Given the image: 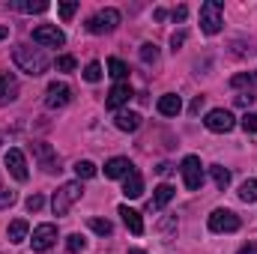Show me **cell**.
<instances>
[{"label": "cell", "mask_w": 257, "mask_h": 254, "mask_svg": "<svg viewBox=\"0 0 257 254\" xmlns=\"http://www.w3.org/2000/svg\"><path fill=\"white\" fill-rule=\"evenodd\" d=\"M12 60H15V66H18L21 72H27V75H33V78L48 69V57L42 54V48H30V45H15Z\"/></svg>", "instance_id": "obj_1"}, {"label": "cell", "mask_w": 257, "mask_h": 254, "mask_svg": "<svg viewBox=\"0 0 257 254\" xmlns=\"http://www.w3.org/2000/svg\"><path fill=\"white\" fill-rule=\"evenodd\" d=\"M224 24V3L221 0H206L200 6V30L206 36H215Z\"/></svg>", "instance_id": "obj_2"}, {"label": "cell", "mask_w": 257, "mask_h": 254, "mask_svg": "<svg viewBox=\"0 0 257 254\" xmlns=\"http://www.w3.org/2000/svg\"><path fill=\"white\" fill-rule=\"evenodd\" d=\"M81 194H84L81 183H66V186H60V191H57V194H54V200H51L54 215H66V212L72 209V203H75V200H81Z\"/></svg>", "instance_id": "obj_3"}, {"label": "cell", "mask_w": 257, "mask_h": 254, "mask_svg": "<svg viewBox=\"0 0 257 254\" xmlns=\"http://www.w3.org/2000/svg\"><path fill=\"white\" fill-rule=\"evenodd\" d=\"M180 174H183V183H186L189 191H197L200 186H203V165H200L197 156H186V159H183Z\"/></svg>", "instance_id": "obj_4"}, {"label": "cell", "mask_w": 257, "mask_h": 254, "mask_svg": "<svg viewBox=\"0 0 257 254\" xmlns=\"http://www.w3.org/2000/svg\"><path fill=\"white\" fill-rule=\"evenodd\" d=\"M117 24H120V12L117 9H99L90 21H87V30L90 33H111V30H117Z\"/></svg>", "instance_id": "obj_5"}, {"label": "cell", "mask_w": 257, "mask_h": 254, "mask_svg": "<svg viewBox=\"0 0 257 254\" xmlns=\"http://www.w3.org/2000/svg\"><path fill=\"white\" fill-rule=\"evenodd\" d=\"M209 230L212 233H236L239 230V215L230 209H215L209 215Z\"/></svg>", "instance_id": "obj_6"}, {"label": "cell", "mask_w": 257, "mask_h": 254, "mask_svg": "<svg viewBox=\"0 0 257 254\" xmlns=\"http://www.w3.org/2000/svg\"><path fill=\"white\" fill-rule=\"evenodd\" d=\"M203 126L209 129V132H215V135H224V132H230V129L236 126V120H233L230 111H224V108H212V111L206 114Z\"/></svg>", "instance_id": "obj_7"}, {"label": "cell", "mask_w": 257, "mask_h": 254, "mask_svg": "<svg viewBox=\"0 0 257 254\" xmlns=\"http://www.w3.org/2000/svg\"><path fill=\"white\" fill-rule=\"evenodd\" d=\"M33 42L36 45H48V48H60L66 42V36H63V30L54 27V24H39L33 30Z\"/></svg>", "instance_id": "obj_8"}, {"label": "cell", "mask_w": 257, "mask_h": 254, "mask_svg": "<svg viewBox=\"0 0 257 254\" xmlns=\"http://www.w3.org/2000/svg\"><path fill=\"white\" fill-rule=\"evenodd\" d=\"M3 162H6V171H9L18 183H27L30 171H27V162H24V153H21V150H9V153L3 156Z\"/></svg>", "instance_id": "obj_9"}, {"label": "cell", "mask_w": 257, "mask_h": 254, "mask_svg": "<svg viewBox=\"0 0 257 254\" xmlns=\"http://www.w3.org/2000/svg\"><path fill=\"white\" fill-rule=\"evenodd\" d=\"M69 99H72L69 84H63V81L48 84V93H45V105H48V108H66V105H69Z\"/></svg>", "instance_id": "obj_10"}, {"label": "cell", "mask_w": 257, "mask_h": 254, "mask_svg": "<svg viewBox=\"0 0 257 254\" xmlns=\"http://www.w3.org/2000/svg\"><path fill=\"white\" fill-rule=\"evenodd\" d=\"M33 251H48L54 242H57V227L54 224H39L36 230H33Z\"/></svg>", "instance_id": "obj_11"}, {"label": "cell", "mask_w": 257, "mask_h": 254, "mask_svg": "<svg viewBox=\"0 0 257 254\" xmlns=\"http://www.w3.org/2000/svg\"><path fill=\"white\" fill-rule=\"evenodd\" d=\"M132 171H135V165H132L128 159H123V156L105 162V177H108V180H126Z\"/></svg>", "instance_id": "obj_12"}, {"label": "cell", "mask_w": 257, "mask_h": 254, "mask_svg": "<svg viewBox=\"0 0 257 254\" xmlns=\"http://www.w3.org/2000/svg\"><path fill=\"white\" fill-rule=\"evenodd\" d=\"M18 99V78L12 72H0V105Z\"/></svg>", "instance_id": "obj_13"}, {"label": "cell", "mask_w": 257, "mask_h": 254, "mask_svg": "<svg viewBox=\"0 0 257 254\" xmlns=\"http://www.w3.org/2000/svg\"><path fill=\"white\" fill-rule=\"evenodd\" d=\"M33 156L42 162V168H45V171H60V168H57V153L51 150V144H45V141L33 144Z\"/></svg>", "instance_id": "obj_14"}, {"label": "cell", "mask_w": 257, "mask_h": 254, "mask_svg": "<svg viewBox=\"0 0 257 254\" xmlns=\"http://www.w3.org/2000/svg\"><path fill=\"white\" fill-rule=\"evenodd\" d=\"M132 96H135V93H132V87H128L126 81H123V84H114L111 93H108V99H105V105H108V108H123V105H128Z\"/></svg>", "instance_id": "obj_15"}, {"label": "cell", "mask_w": 257, "mask_h": 254, "mask_svg": "<svg viewBox=\"0 0 257 254\" xmlns=\"http://www.w3.org/2000/svg\"><path fill=\"white\" fill-rule=\"evenodd\" d=\"M183 111V99L177 96V93H165L162 99H159V114H165V117H177Z\"/></svg>", "instance_id": "obj_16"}, {"label": "cell", "mask_w": 257, "mask_h": 254, "mask_svg": "<svg viewBox=\"0 0 257 254\" xmlns=\"http://www.w3.org/2000/svg\"><path fill=\"white\" fill-rule=\"evenodd\" d=\"M174 200V186H168V183H162L159 189L153 191V200H150V209L153 212H159V209H165L168 203Z\"/></svg>", "instance_id": "obj_17"}, {"label": "cell", "mask_w": 257, "mask_h": 254, "mask_svg": "<svg viewBox=\"0 0 257 254\" xmlns=\"http://www.w3.org/2000/svg\"><path fill=\"white\" fill-rule=\"evenodd\" d=\"M120 215H123L126 227L135 233V236H141V233H144V221H141V212H138V209H128L126 203H123V206H120Z\"/></svg>", "instance_id": "obj_18"}, {"label": "cell", "mask_w": 257, "mask_h": 254, "mask_svg": "<svg viewBox=\"0 0 257 254\" xmlns=\"http://www.w3.org/2000/svg\"><path fill=\"white\" fill-rule=\"evenodd\" d=\"M123 194H126V197H132V200L144 194V180H141V174H138V171H132L126 180H123Z\"/></svg>", "instance_id": "obj_19"}, {"label": "cell", "mask_w": 257, "mask_h": 254, "mask_svg": "<svg viewBox=\"0 0 257 254\" xmlns=\"http://www.w3.org/2000/svg\"><path fill=\"white\" fill-rule=\"evenodd\" d=\"M117 129H120V132H138V129H141V114H135V111H120V114H117Z\"/></svg>", "instance_id": "obj_20"}, {"label": "cell", "mask_w": 257, "mask_h": 254, "mask_svg": "<svg viewBox=\"0 0 257 254\" xmlns=\"http://www.w3.org/2000/svg\"><path fill=\"white\" fill-rule=\"evenodd\" d=\"M209 177H212V183H215V189H227L230 186V171L227 168H221V165H212L209 168Z\"/></svg>", "instance_id": "obj_21"}, {"label": "cell", "mask_w": 257, "mask_h": 254, "mask_svg": "<svg viewBox=\"0 0 257 254\" xmlns=\"http://www.w3.org/2000/svg\"><path fill=\"white\" fill-rule=\"evenodd\" d=\"M27 230H30L27 221H24V218H15V221L9 224V242H24V239H27Z\"/></svg>", "instance_id": "obj_22"}, {"label": "cell", "mask_w": 257, "mask_h": 254, "mask_svg": "<svg viewBox=\"0 0 257 254\" xmlns=\"http://www.w3.org/2000/svg\"><path fill=\"white\" fill-rule=\"evenodd\" d=\"M108 72L117 78V84H123V81L128 78V66L123 63L120 57H111V60H108Z\"/></svg>", "instance_id": "obj_23"}, {"label": "cell", "mask_w": 257, "mask_h": 254, "mask_svg": "<svg viewBox=\"0 0 257 254\" xmlns=\"http://www.w3.org/2000/svg\"><path fill=\"white\" fill-rule=\"evenodd\" d=\"M12 9H18V12H27V15H33V12H48V3L45 0H39V3H27V0H18V3H9Z\"/></svg>", "instance_id": "obj_24"}, {"label": "cell", "mask_w": 257, "mask_h": 254, "mask_svg": "<svg viewBox=\"0 0 257 254\" xmlns=\"http://www.w3.org/2000/svg\"><path fill=\"white\" fill-rule=\"evenodd\" d=\"M239 200H245V203H257V180H245V183L239 186Z\"/></svg>", "instance_id": "obj_25"}, {"label": "cell", "mask_w": 257, "mask_h": 254, "mask_svg": "<svg viewBox=\"0 0 257 254\" xmlns=\"http://www.w3.org/2000/svg\"><path fill=\"white\" fill-rule=\"evenodd\" d=\"M230 87H236V90H239V87H257V72H248V75H245V72H242V75H233V78H230Z\"/></svg>", "instance_id": "obj_26"}, {"label": "cell", "mask_w": 257, "mask_h": 254, "mask_svg": "<svg viewBox=\"0 0 257 254\" xmlns=\"http://www.w3.org/2000/svg\"><path fill=\"white\" fill-rule=\"evenodd\" d=\"M87 248V239L81 236V233H72V236H66V251L69 254H78Z\"/></svg>", "instance_id": "obj_27"}, {"label": "cell", "mask_w": 257, "mask_h": 254, "mask_svg": "<svg viewBox=\"0 0 257 254\" xmlns=\"http://www.w3.org/2000/svg\"><path fill=\"white\" fill-rule=\"evenodd\" d=\"M75 174H78V180H93L99 171H96L93 162H78V165H75Z\"/></svg>", "instance_id": "obj_28"}, {"label": "cell", "mask_w": 257, "mask_h": 254, "mask_svg": "<svg viewBox=\"0 0 257 254\" xmlns=\"http://www.w3.org/2000/svg\"><path fill=\"white\" fill-rule=\"evenodd\" d=\"M90 227H93L99 236H111V233H114V227H111L108 218H90Z\"/></svg>", "instance_id": "obj_29"}, {"label": "cell", "mask_w": 257, "mask_h": 254, "mask_svg": "<svg viewBox=\"0 0 257 254\" xmlns=\"http://www.w3.org/2000/svg\"><path fill=\"white\" fill-rule=\"evenodd\" d=\"M141 60H144L147 66H150V63H156V60H159V48H156L153 42H147V45H141Z\"/></svg>", "instance_id": "obj_30"}, {"label": "cell", "mask_w": 257, "mask_h": 254, "mask_svg": "<svg viewBox=\"0 0 257 254\" xmlns=\"http://www.w3.org/2000/svg\"><path fill=\"white\" fill-rule=\"evenodd\" d=\"M84 81H90V84L102 81V66L99 63H87V69H84Z\"/></svg>", "instance_id": "obj_31"}, {"label": "cell", "mask_w": 257, "mask_h": 254, "mask_svg": "<svg viewBox=\"0 0 257 254\" xmlns=\"http://www.w3.org/2000/svg\"><path fill=\"white\" fill-rule=\"evenodd\" d=\"M57 9H60V18H63V21H72V15L78 12V3H75V0H66V3H60Z\"/></svg>", "instance_id": "obj_32"}, {"label": "cell", "mask_w": 257, "mask_h": 254, "mask_svg": "<svg viewBox=\"0 0 257 254\" xmlns=\"http://www.w3.org/2000/svg\"><path fill=\"white\" fill-rule=\"evenodd\" d=\"M242 129H245V135H257V114H245L242 117Z\"/></svg>", "instance_id": "obj_33"}, {"label": "cell", "mask_w": 257, "mask_h": 254, "mask_svg": "<svg viewBox=\"0 0 257 254\" xmlns=\"http://www.w3.org/2000/svg\"><path fill=\"white\" fill-rule=\"evenodd\" d=\"M57 69H60V72H72V69H75V57H72V54L57 57Z\"/></svg>", "instance_id": "obj_34"}, {"label": "cell", "mask_w": 257, "mask_h": 254, "mask_svg": "<svg viewBox=\"0 0 257 254\" xmlns=\"http://www.w3.org/2000/svg\"><path fill=\"white\" fill-rule=\"evenodd\" d=\"M12 203H15V191L0 189V209H6V206H12Z\"/></svg>", "instance_id": "obj_35"}, {"label": "cell", "mask_w": 257, "mask_h": 254, "mask_svg": "<svg viewBox=\"0 0 257 254\" xmlns=\"http://www.w3.org/2000/svg\"><path fill=\"white\" fill-rule=\"evenodd\" d=\"M42 203H45V200H42V194H30V197H27V209H30V212H39V209H42Z\"/></svg>", "instance_id": "obj_36"}, {"label": "cell", "mask_w": 257, "mask_h": 254, "mask_svg": "<svg viewBox=\"0 0 257 254\" xmlns=\"http://www.w3.org/2000/svg\"><path fill=\"white\" fill-rule=\"evenodd\" d=\"M171 15H174V21H186V15H189V9H186V6H177V9H174Z\"/></svg>", "instance_id": "obj_37"}, {"label": "cell", "mask_w": 257, "mask_h": 254, "mask_svg": "<svg viewBox=\"0 0 257 254\" xmlns=\"http://www.w3.org/2000/svg\"><path fill=\"white\" fill-rule=\"evenodd\" d=\"M183 42H186V33H174V36H171V45H174V51H177Z\"/></svg>", "instance_id": "obj_38"}, {"label": "cell", "mask_w": 257, "mask_h": 254, "mask_svg": "<svg viewBox=\"0 0 257 254\" xmlns=\"http://www.w3.org/2000/svg\"><path fill=\"white\" fill-rule=\"evenodd\" d=\"M236 254H257V245H254V242H248V245H242Z\"/></svg>", "instance_id": "obj_39"}, {"label": "cell", "mask_w": 257, "mask_h": 254, "mask_svg": "<svg viewBox=\"0 0 257 254\" xmlns=\"http://www.w3.org/2000/svg\"><path fill=\"white\" fill-rule=\"evenodd\" d=\"M200 108H203V96H197L192 102V114H200Z\"/></svg>", "instance_id": "obj_40"}, {"label": "cell", "mask_w": 257, "mask_h": 254, "mask_svg": "<svg viewBox=\"0 0 257 254\" xmlns=\"http://www.w3.org/2000/svg\"><path fill=\"white\" fill-rule=\"evenodd\" d=\"M254 99H257V96H236V102H239V105H251Z\"/></svg>", "instance_id": "obj_41"}, {"label": "cell", "mask_w": 257, "mask_h": 254, "mask_svg": "<svg viewBox=\"0 0 257 254\" xmlns=\"http://www.w3.org/2000/svg\"><path fill=\"white\" fill-rule=\"evenodd\" d=\"M171 171H174V168H171V165H168V162H165V165H159V174H162V177H168V174H171Z\"/></svg>", "instance_id": "obj_42"}, {"label": "cell", "mask_w": 257, "mask_h": 254, "mask_svg": "<svg viewBox=\"0 0 257 254\" xmlns=\"http://www.w3.org/2000/svg\"><path fill=\"white\" fill-rule=\"evenodd\" d=\"M6 36H9V27H0V42H3Z\"/></svg>", "instance_id": "obj_43"}, {"label": "cell", "mask_w": 257, "mask_h": 254, "mask_svg": "<svg viewBox=\"0 0 257 254\" xmlns=\"http://www.w3.org/2000/svg\"><path fill=\"white\" fill-rule=\"evenodd\" d=\"M128 254H147V251H141V248H128Z\"/></svg>", "instance_id": "obj_44"}, {"label": "cell", "mask_w": 257, "mask_h": 254, "mask_svg": "<svg viewBox=\"0 0 257 254\" xmlns=\"http://www.w3.org/2000/svg\"><path fill=\"white\" fill-rule=\"evenodd\" d=\"M0 144H3V138H0Z\"/></svg>", "instance_id": "obj_45"}]
</instances>
